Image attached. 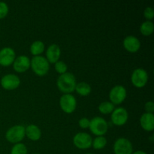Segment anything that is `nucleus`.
I'll return each mask as SVG.
<instances>
[{"label":"nucleus","mask_w":154,"mask_h":154,"mask_svg":"<svg viewBox=\"0 0 154 154\" xmlns=\"http://www.w3.org/2000/svg\"><path fill=\"white\" fill-rule=\"evenodd\" d=\"M87 154H93V153H87Z\"/></svg>","instance_id":"nucleus-30"},{"label":"nucleus","mask_w":154,"mask_h":154,"mask_svg":"<svg viewBox=\"0 0 154 154\" xmlns=\"http://www.w3.org/2000/svg\"><path fill=\"white\" fill-rule=\"evenodd\" d=\"M93 138L86 132H78L74 136L73 144L77 148L81 150H86L92 147Z\"/></svg>","instance_id":"nucleus-8"},{"label":"nucleus","mask_w":154,"mask_h":154,"mask_svg":"<svg viewBox=\"0 0 154 154\" xmlns=\"http://www.w3.org/2000/svg\"><path fill=\"white\" fill-rule=\"evenodd\" d=\"M125 49L129 53H136L141 48V42L138 38L134 35H128L123 42Z\"/></svg>","instance_id":"nucleus-14"},{"label":"nucleus","mask_w":154,"mask_h":154,"mask_svg":"<svg viewBox=\"0 0 154 154\" xmlns=\"http://www.w3.org/2000/svg\"><path fill=\"white\" fill-rule=\"evenodd\" d=\"M115 109V106L111 102H103L99 105V111L103 114H109Z\"/></svg>","instance_id":"nucleus-21"},{"label":"nucleus","mask_w":154,"mask_h":154,"mask_svg":"<svg viewBox=\"0 0 154 154\" xmlns=\"http://www.w3.org/2000/svg\"><path fill=\"white\" fill-rule=\"evenodd\" d=\"M25 135L31 141H36L42 137V131L36 125L30 124L25 128Z\"/></svg>","instance_id":"nucleus-17"},{"label":"nucleus","mask_w":154,"mask_h":154,"mask_svg":"<svg viewBox=\"0 0 154 154\" xmlns=\"http://www.w3.org/2000/svg\"><path fill=\"white\" fill-rule=\"evenodd\" d=\"M61 109L66 114H72L77 107V100L72 94H63L60 99Z\"/></svg>","instance_id":"nucleus-7"},{"label":"nucleus","mask_w":154,"mask_h":154,"mask_svg":"<svg viewBox=\"0 0 154 154\" xmlns=\"http://www.w3.org/2000/svg\"><path fill=\"white\" fill-rule=\"evenodd\" d=\"M107 139L104 136H97L92 142V147L95 150H102L106 146Z\"/></svg>","instance_id":"nucleus-22"},{"label":"nucleus","mask_w":154,"mask_h":154,"mask_svg":"<svg viewBox=\"0 0 154 154\" xmlns=\"http://www.w3.org/2000/svg\"><path fill=\"white\" fill-rule=\"evenodd\" d=\"M111 119L113 124L117 126H122L126 124L127 122L129 119V114L126 109L120 107V108H115L113 111V112L111 113Z\"/></svg>","instance_id":"nucleus-10"},{"label":"nucleus","mask_w":154,"mask_h":154,"mask_svg":"<svg viewBox=\"0 0 154 154\" xmlns=\"http://www.w3.org/2000/svg\"><path fill=\"white\" fill-rule=\"evenodd\" d=\"M144 109H145L146 113L153 114L154 111V104L153 101H149V102H146L145 105H144Z\"/></svg>","instance_id":"nucleus-28"},{"label":"nucleus","mask_w":154,"mask_h":154,"mask_svg":"<svg viewBox=\"0 0 154 154\" xmlns=\"http://www.w3.org/2000/svg\"><path fill=\"white\" fill-rule=\"evenodd\" d=\"M76 84V78L75 75L70 72H66L63 75H60L57 78V87L64 94H71L73 93L75 90Z\"/></svg>","instance_id":"nucleus-1"},{"label":"nucleus","mask_w":154,"mask_h":154,"mask_svg":"<svg viewBox=\"0 0 154 154\" xmlns=\"http://www.w3.org/2000/svg\"><path fill=\"white\" fill-rule=\"evenodd\" d=\"M8 6L4 2H0V20L5 17L8 14Z\"/></svg>","instance_id":"nucleus-25"},{"label":"nucleus","mask_w":154,"mask_h":154,"mask_svg":"<svg viewBox=\"0 0 154 154\" xmlns=\"http://www.w3.org/2000/svg\"><path fill=\"white\" fill-rule=\"evenodd\" d=\"M90 132L96 136H103L107 133L108 125L106 120L101 117H96L90 120Z\"/></svg>","instance_id":"nucleus-3"},{"label":"nucleus","mask_w":154,"mask_h":154,"mask_svg":"<svg viewBox=\"0 0 154 154\" xmlns=\"http://www.w3.org/2000/svg\"><path fill=\"white\" fill-rule=\"evenodd\" d=\"M140 124L143 129L151 132L154 129V115L150 113H144L140 118Z\"/></svg>","instance_id":"nucleus-16"},{"label":"nucleus","mask_w":154,"mask_h":154,"mask_svg":"<svg viewBox=\"0 0 154 154\" xmlns=\"http://www.w3.org/2000/svg\"><path fill=\"white\" fill-rule=\"evenodd\" d=\"M131 81L134 87L142 88L148 81V74L144 69L141 68L135 69L131 76Z\"/></svg>","instance_id":"nucleus-5"},{"label":"nucleus","mask_w":154,"mask_h":154,"mask_svg":"<svg viewBox=\"0 0 154 154\" xmlns=\"http://www.w3.org/2000/svg\"><path fill=\"white\" fill-rule=\"evenodd\" d=\"M45 44L42 41H35L30 46V52L34 57L40 56L45 51Z\"/></svg>","instance_id":"nucleus-19"},{"label":"nucleus","mask_w":154,"mask_h":154,"mask_svg":"<svg viewBox=\"0 0 154 154\" xmlns=\"http://www.w3.org/2000/svg\"><path fill=\"white\" fill-rule=\"evenodd\" d=\"M16 59V54L13 48H4L0 51V65L4 67H7L13 64Z\"/></svg>","instance_id":"nucleus-12"},{"label":"nucleus","mask_w":154,"mask_h":154,"mask_svg":"<svg viewBox=\"0 0 154 154\" xmlns=\"http://www.w3.org/2000/svg\"><path fill=\"white\" fill-rule=\"evenodd\" d=\"M78 124H79L80 127L82 129H87L90 126V120L87 117H83L79 120Z\"/></svg>","instance_id":"nucleus-27"},{"label":"nucleus","mask_w":154,"mask_h":154,"mask_svg":"<svg viewBox=\"0 0 154 154\" xmlns=\"http://www.w3.org/2000/svg\"><path fill=\"white\" fill-rule=\"evenodd\" d=\"M1 86L6 90H13L17 88L20 84L19 77L14 74H8L2 78Z\"/></svg>","instance_id":"nucleus-11"},{"label":"nucleus","mask_w":154,"mask_h":154,"mask_svg":"<svg viewBox=\"0 0 154 154\" xmlns=\"http://www.w3.org/2000/svg\"><path fill=\"white\" fill-rule=\"evenodd\" d=\"M154 25L152 21L147 20L142 23L140 26V32L144 36H149L153 32Z\"/></svg>","instance_id":"nucleus-20"},{"label":"nucleus","mask_w":154,"mask_h":154,"mask_svg":"<svg viewBox=\"0 0 154 154\" xmlns=\"http://www.w3.org/2000/svg\"><path fill=\"white\" fill-rule=\"evenodd\" d=\"M30 67L35 74L38 76H45L48 73L50 64L47 59L42 56H36L30 60Z\"/></svg>","instance_id":"nucleus-2"},{"label":"nucleus","mask_w":154,"mask_h":154,"mask_svg":"<svg viewBox=\"0 0 154 154\" xmlns=\"http://www.w3.org/2000/svg\"><path fill=\"white\" fill-rule=\"evenodd\" d=\"M114 154H132L133 153V147L129 139L126 138H120L114 144Z\"/></svg>","instance_id":"nucleus-9"},{"label":"nucleus","mask_w":154,"mask_h":154,"mask_svg":"<svg viewBox=\"0 0 154 154\" xmlns=\"http://www.w3.org/2000/svg\"><path fill=\"white\" fill-rule=\"evenodd\" d=\"M144 16L147 20L151 21L153 19L154 17V10L152 7L146 8L145 10L144 11Z\"/></svg>","instance_id":"nucleus-26"},{"label":"nucleus","mask_w":154,"mask_h":154,"mask_svg":"<svg viewBox=\"0 0 154 154\" xmlns=\"http://www.w3.org/2000/svg\"><path fill=\"white\" fill-rule=\"evenodd\" d=\"M55 70L57 73H59L60 75H63V74L66 73L68 70V66L63 61H60L59 60L58 62L55 63Z\"/></svg>","instance_id":"nucleus-24"},{"label":"nucleus","mask_w":154,"mask_h":154,"mask_svg":"<svg viewBox=\"0 0 154 154\" xmlns=\"http://www.w3.org/2000/svg\"><path fill=\"white\" fill-rule=\"evenodd\" d=\"M13 68L15 72L23 73L30 68V60L27 56H19L13 63Z\"/></svg>","instance_id":"nucleus-13"},{"label":"nucleus","mask_w":154,"mask_h":154,"mask_svg":"<svg viewBox=\"0 0 154 154\" xmlns=\"http://www.w3.org/2000/svg\"><path fill=\"white\" fill-rule=\"evenodd\" d=\"M35 154H40V153H35Z\"/></svg>","instance_id":"nucleus-31"},{"label":"nucleus","mask_w":154,"mask_h":154,"mask_svg":"<svg viewBox=\"0 0 154 154\" xmlns=\"http://www.w3.org/2000/svg\"><path fill=\"white\" fill-rule=\"evenodd\" d=\"M11 154H28L26 146L23 143H17L12 147Z\"/></svg>","instance_id":"nucleus-23"},{"label":"nucleus","mask_w":154,"mask_h":154,"mask_svg":"<svg viewBox=\"0 0 154 154\" xmlns=\"http://www.w3.org/2000/svg\"><path fill=\"white\" fill-rule=\"evenodd\" d=\"M132 154H147L146 152L144 151H142V150H137V151L134 152V153H132Z\"/></svg>","instance_id":"nucleus-29"},{"label":"nucleus","mask_w":154,"mask_h":154,"mask_svg":"<svg viewBox=\"0 0 154 154\" xmlns=\"http://www.w3.org/2000/svg\"><path fill=\"white\" fill-rule=\"evenodd\" d=\"M61 55V50L60 47L56 44L50 45L46 51V57L47 60L49 63H54L59 61Z\"/></svg>","instance_id":"nucleus-15"},{"label":"nucleus","mask_w":154,"mask_h":154,"mask_svg":"<svg viewBox=\"0 0 154 154\" xmlns=\"http://www.w3.org/2000/svg\"><path fill=\"white\" fill-rule=\"evenodd\" d=\"M77 93L81 96H87L91 93V87L86 82H80L76 84L75 90Z\"/></svg>","instance_id":"nucleus-18"},{"label":"nucleus","mask_w":154,"mask_h":154,"mask_svg":"<svg viewBox=\"0 0 154 154\" xmlns=\"http://www.w3.org/2000/svg\"><path fill=\"white\" fill-rule=\"evenodd\" d=\"M126 90L123 86L117 85L113 87L109 93V99L113 105H120L126 98Z\"/></svg>","instance_id":"nucleus-6"},{"label":"nucleus","mask_w":154,"mask_h":154,"mask_svg":"<svg viewBox=\"0 0 154 154\" xmlns=\"http://www.w3.org/2000/svg\"><path fill=\"white\" fill-rule=\"evenodd\" d=\"M25 136V127L22 125H15L12 126L5 133L7 141L14 144L20 143Z\"/></svg>","instance_id":"nucleus-4"}]
</instances>
